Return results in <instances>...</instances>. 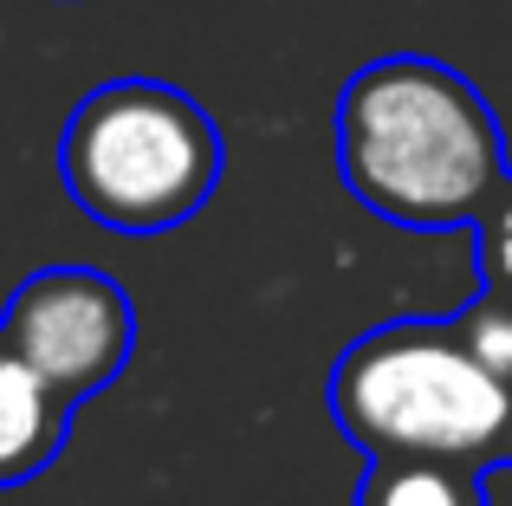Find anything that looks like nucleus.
Here are the masks:
<instances>
[{
  "instance_id": "nucleus-1",
  "label": "nucleus",
  "mask_w": 512,
  "mask_h": 506,
  "mask_svg": "<svg viewBox=\"0 0 512 506\" xmlns=\"http://www.w3.org/2000/svg\"><path fill=\"white\" fill-rule=\"evenodd\" d=\"M338 176L396 228H474L506 176L493 104L454 65L396 52L338 91Z\"/></svg>"
},
{
  "instance_id": "nucleus-2",
  "label": "nucleus",
  "mask_w": 512,
  "mask_h": 506,
  "mask_svg": "<svg viewBox=\"0 0 512 506\" xmlns=\"http://www.w3.org/2000/svg\"><path fill=\"white\" fill-rule=\"evenodd\" d=\"M331 422L363 455L512 468V377L487 370L461 318H389L331 364Z\"/></svg>"
},
{
  "instance_id": "nucleus-3",
  "label": "nucleus",
  "mask_w": 512,
  "mask_h": 506,
  "mask_svg": "<svg viewBox=\"0 0 512 506\" xmlns=\"http://www.w3.org/2000/svg\"><path fill=\"white\" fill-rule=\"evenodd\" d=\"M59 176L98 228L169 234L221 182V130L188 91L111 78L65 117Z\"/></svg>"
},
{
  "instance_id": "nucleus-4",
  "label": "nucleus",
  "mask_w": 512,
  "mask_h": 506,
  "mask_svg": "<svg viewBox=\"0 0 512 506\" xmlns=\"http://www.w3.org/2000/svg\"><path fill=\"white\" fill-rule=\"evenodd\" d=\"M0 344L20 351L46 383H59L72 403L111 390L117 370L137 351V312L124 286L98 266H46L33 273L0 312Z\"/></svg>"
},
{
  "instance_id": "nucleus-5",
  "label": "nucleus",
  "mask_w": 512,
  "mask_h": 506,
  "mask_svg": "<svg viewBox=\"0 0 512 506\" xmlns=\"http://www.w3.org/2000/svg\"><path fill=\"white\" fill-rule=\"evenodd\" d=\"M72 409L78 403L59 383H46L20 351L0 344V487H20L59 461Z\"/></svg>"
},
{
  "instance_id": "nucleus-6",
  "label": "nucleus",
  "mask_w": 512,
  "mask_h": 506,
  "mask_svg": "<svg viewBox=\"0 0 512 506\" xmlns=\"http://www.w3.org/2000/svg\"><path fill=\"white\" fill-rule=\"evenodd\" d=\"M357 506H487V474L428 455H376Z\"/></svg>"
},
{
  "instance_id": "nucleus-7",
  "label": "nucleus",
  "mask_w": 512,
  "mask_h": 506,
  "mask_svg": "<svg viewBox=\"0 0 512 506\" xmlns=\"http://www.w3.org/2000/svg\"><path fill=\"white\" fill-rule=\"evenodd\" d=\"M474 253H480V292L512 299V169L474 215Z\"/></svg>"
},
{
  "instance_id": "nucleus-8",
  "label": "nucleus",
  "mask_w": 512,
  "mask_h": 506,
  "mask_svg": "<svg viewBox=\"0 0 512 506\" xmlns=\"http://www.w3.org/2000/svg\"><path fill=\"white\" fill-rule=\"evenodd\" d=\"M461 338L474 344V357L487 370L512 377V299H500V292H480V299L461 312Z\"/></svg>"
}]
</instances>
